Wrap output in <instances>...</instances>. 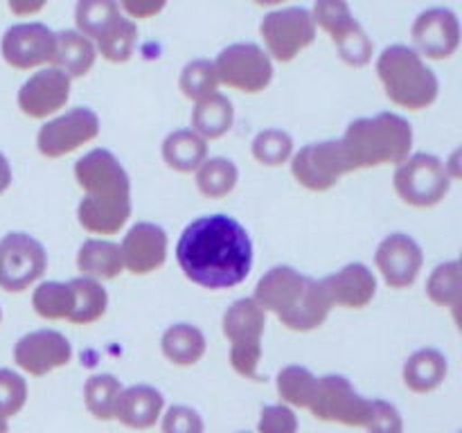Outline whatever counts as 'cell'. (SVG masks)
<instances>
[{"label":"cell","instance_id":"11","mask_svg":"<svg viewBox=\"0 0 462 433\" xmlns=\"http://www.w3.org/2000/svg\"><path fill=\"white\" fill-rule=\"evenodd\" d=\"M307 409L316 419L346 427H365L370 418V400L359 395L343 374H325L316 379L314 397Z\"/></svg>","mask_w":462,"mask_h":433},{"label":"cell","instance_id":"29","mask_svg":"<svg viewBox=\"0 0 462 433\" xmlns=\"http://www.w3.org/2000/svg\"><path fill=\"white\" fill-rule=\"evenodd\" d=\"M194 104L197 106L192 108V131H197L203 140H219L233 129V102L219 90Z\"/></svg>","mask_w":462,"mask_h":433},{"label":"cell","instance_id":"16","mask_svg":"<svg viewBox=\"0 0 462 433\" xmlns=\"http://www.w3.org/2000/svg\"><path fill=\"white\" fill-rule=\"evenodd\" d=\"M374 264L383 282L391 289H409L420 278L424 266V253L420 244L406 233H393L383 239L374 253Z\"/></svg>","mask_w":462,"mask_h":433},{"label":"cell","instance_id":"34","mask_svg":"<svg viewBox=\"0 0 462 433\" xmlns=\"http://www.w3.org/2000/svg\"><path fill=\"white\" fill-rule=\"evenodd\" d=\"M120 16L117 0H77L75 25L86 39L97 41V36Z\"/></svg>","mask_w":462,"mask_h":433},{"label":"cell","instance_id":"49","mask_svg":"<svg viewBox=\"0 0 462 433\" xmlns=\"http://www.w3.org/2000/svg\"><path fill=\"white\" fill-rule=\"evenodd\" d=\"M0 320H3V311H0Z\"/></svg>","mask_w":462,"mask_h":433},{"label":"cell","instance_id":"19","mask_svg":"<svg viewBox=\"0 0 462 433\" xmlns=\"http://www.w3.org/2000/svg\"><path fill=\"white\" fill-rule=\"evenodd\" d=\"M70 84L72 79L61 70L52 66L43 68L21 86L16 97L18 108L32 120H45L66 106L70 99Z\"/></svg>","mask_w":462,"mask_h":433},{"label":"cell","instance_id":"12","mask_svg":"<svg viewBox=\"0 0 462 433\" xmlns=\"http://www.w3.org/2000/svg\"><path fill=\"white\" fill-rule=\"evenodd\" d=\"M260 34L271 57L289 63L314 43L316 23L302 7L278 9L266 14L264 21L260 23Z\"/></svg>","mask_w":462,"mask_h":433},{"label":"cell","instance_id":"22","mask_svg":"<svg viewBox=\"0 0 462 433\" xmlns=\"http://www.w3.org/2000/svg\"><path fill=\"white\" fill-rule=\"evenodd\" d=\"M162 406H165V397L153 386L140 383V386L122 388L116 401V410H113V419L135 428V431H147L162 415Z\"/></svg>","mask_w":462,"mask_h":433},{"label":"cell","instance_id":"2","mask_svg":"<svg viewBox=\"0 0 462 433\" xmlns=\"http://www.w3.org/2000/svg\"><path fill=\"white\" fill-rule=\"evenodd\" d=\"M257 305L280 318L291 332H314L328 320L332 305L320 280L293 266H273L255 284Z\"/></svg>","mask_w":462,"mask_h":433},{"label":"cell","instance_id":"8","mask_svg":"<svg viewBox=\"0 0 462 433\" xmlns=\"http://www.w3.org/2000/svg\"><path fill=\"white\" fill-rule=\"evenodd\" d=\"M48 269L45 246L27 233H9L0 239V289L23 293L39 282Z\"/></svg>","mask_w":462,"mask_h":433},{"label":"cell","instance_id":"27","mask_svg":"<svg viewBox=\"0 0 462 433\" xmlns=\"http://www.w3.org/2000/svg\"><path fill=\"white\" fill-rule=\"evenodd\" d=\"M208 158V140L192 129H176L162 140V161L179 174H192Z\"/></svg>","mask_w":462,"mask_h":433},{"label":"cell","instance_id":"45","mask_svg":"<svg viewBox=\"0 0 462 433\" xmlns=\"http://www.w3.org/2000/svg\"><path fill=\"white\" fill-rule=\"evenodd\" d=\"M48 5V0H7V7L16 16H34Z\"/></svg>","mask_w":462,"mask_h":433},{"label":"cell","instance_id":"30","mask_svg":"<svg viewBox=\"0 0 462 433\" xmlns=\"http://www.w3.org/2000/svg\"><path fill=\"white\" fill-rule=\"evenodd\" d=\"M70 287V314L68 320L75 325H90L106 314L108 293L102 282L93 278H75L68 282Z\"/></svg>","mask_w":462,"mask_h":433},{"label":"cell","instance_id":"7","mask_svg":"<svg viewBox=\"0 0 462 433\" xmlns=\"http://www.w3.org/2000/svg\"><path fill=\"white\" fill-rule=\"evenodd\" d=\"M310 14L316 27L328 32L347 66H368L374 45L346 0H316Z\"/></svg>","mask_w":462,"mask_h":433},{"label":"cell","instance_id":"3","mask_svg":"<svg viewBox=\"0 0 462 433\" xmlns=\"http://www.w3.org/2000/svg\"><path fill=\"white\" fill-rule=\"evenodd\" d=\"M341 147L352 171L400 165L413 149V126L391 111L350 122L341 138Z\"/></svg>","mask_w":462,"mask_h":433},{"label":"cell","instance_id":"5","mask_svg":"<svg viewBox=\"0 0 462 433\" xmlns=\"http://www.w3.org/2000/svg\"><path fill=\"white\" fill-rule=\"evenodd\" d=\"M266 329V311L255 298H239L226 309L221 332L230 343V365L242 377L260 382L262 336Z\"/></svg>","mask_w":462,"mask_h":433},{"label":"cell","instance_id":"43","mask_svg":"<svg viewBox=\"0 0 462 433\" xmlns=\"http://www.w3.org/2000/svg\"><path fill=\"white\" fill-rule=\"evenodd\" d=\"M201 415L189 406H171L162 415V433H203Z\"/></svg>","mask_w":462,"mask_h":433},{"label":"cell","instance_id":"31","mask_svg":"<svg viewBox=\"0 0 462 433\" xmlns=\"http://www.w3.org/2000/svg\"><path fill=\"white\" fill-rule=\"evenodd\" d=\"M239 170L230 158H206L197 170V188L203 197L221 201L237 188Z\"/></svg>","mask_w":462,"mask_h":433},{"label":"cell","instance_id":"32","mask_svg":"<svg viewBox=\"0 0 462 433\" xmlns=\"http://www.w3.org/2000/svg\"><path fill=\"white\" fill-rule=\"evenodd\" d=\"M138 43V27L129 16H117L95 41V50L111 63H125L134 57Z\"/></svg>","mask_w":462,"mask_h":433},{"label":"cell","instance_id":"25","mask_svg":"<svg viewBox=\"0 0 462 433\" xmlns=\"http://www.w3.org/2000/svg\"><path fill=\"white\" fill-rule=\"evenodd\" d=\"M447 374H449L447 356L436 347H424V350L411 355L409 361L404 364V370H402L406 388L418 392V395H427V392L440 388L445 383Z\"/></svg>","mask_w":462,"mask_h":433},{"label":"cell","instance_id":"28","mask_svg":"<svg viewBox=\"0 0 462 433\" xmlns=\"http://www.w3.org/2000/svg\"><path fill=\"white\" fill-rule=\"evenodd\" d=\"M161 350L167 361L174 365H188L199 364L208 350L206 334L189 323H176L162 332L161 336Z\"/></svg>","mask_w":462,"mask_h":433},{"label":"cell","instance_id":"21","mask_svg":"<svg viewBox=\"0 0 462 433\" xmlns=\"http://www.w3.org/2000/svg\"><path fill=\"white\" fill-rule=\"evenodd\" d=\"M332 307L364 309L377 296V278L361 262H352L320 280Z\"/></svg>","mask_w":462,"mask_h":433},{"label":"cell","instance_id":"40","mask_svg":"<svg viewBox=\"0 0 462 433\" xmlns=\"http://www.w3.org/2000/svg\"><path fill=\"white\" fill-rule=\"evenodd\" d=\"M27 401V382L9 368H0V415L14 418Z\"/></svg>","mask_w":462,"mask_h":433},{"label":"cell","instance_id":"39","mask_svg":"<svg viewBox=\"0 0 462 433\" xmlns=\"http://www.w3.org/2000/svg\"><path fill=\"white\" fill-rule=\"evenodd\" d=\"M70 300L68 282H41L32 293V307L45 320H68Z\"/></svg>","mask_w":462,"mask_h":433},{"label":"cell","instance_id":"42","mask_svg":"<svg viewBox=\"0 0 462 433\" xmlns=\"http://www.w3.org/2000/svg\"><path fill=\"white\" fill-rule=\"evenodd\" d=\"M257 433H298V415L289 404H273L262 409Z\"/></svg>","mask_w":462,"mask_h":433},{"label":"cell","instance_id":"15","mask_svg":"<svg viewBox=\"0 0 462 433\" xmlns=\"http://www.w3.org/2000/svg\"><path fill=\"white\" fill-rule=\"evenodd\" d=\"M14 361L32 377H43L72 361V345L57 329H36L18 338Z\"/></svg>","mask_w":462,"mask_h":433},{"label":"cell","instance_id":"24","mask_svg":"<svg viewBox=\"0 0 462 433\" xmlns=\"http://www.w3.org/2000/svg\"><path fill=\"white\" fill-rule=\"evenodd\" d=\"M95 59H97V50H95L93 41L86 39L77 30H66L57 34L54 57L50 66L61 70L70 79H79L93 70Z\"/></svg>","mask_w":462,"mask_h":433},{"label":"cell","instance_id":"26","mask_svg":"<svg viewBox=\"0 0 462 433\" xmlns=\"http://www.w3.org/2000/svg\"><path fill=\"white\" fill-rule=\"evenodd\" d=\"M77 269L84 278H93L97 282L104 280H116L125 271L120 244L111 239H88L81 244L77 253Z\"/></svg>","mask_w":462,"mask_h":433},{"label":"cell","instance_id":"17","mask_svg":"<svg viewBox=\"0 0 462 433\" xmlns=\"http://www.w3.org/2000/svg\"><path fill=\"white\" fill-rule=\"evenodd\" d=\"M413 36L415 52L420 57L436 59H449L458 52L460 48V23L451 9L433 7L420 14L413 23Z\"/></svg>","mask_w":462,"mask_h":433},{"label":"cell","instance_id":"44","mask_svg":"<svg viewBox=\"0 0 462 433\" xmlns=\"http://www.w3.org/2000/svg\"><path fill=\"white\" fill-rule=\"evenodd\" d=\"M167 0H120V7L125 9L131 21H149L156 18L165 9Z\"/></svg>","mask_w":462,"mask_h":433},{"label":"cell","instance_id":"33","mask_svg":"<svg viewBox=\"0 0 462 433\" xmlns=\"http://www.w3.org/2000/svg\"><path fill=\"white\" fill-rule=\"evenodd\" d=\"M427 296L433 305L447 307V309H458L462 300L460 291V262L451 260L445 264H438L427 280Z\"/></svg>","mask_w":462,"mask_h":433},{"label":"cell","instance_id":"38","mask_svg":"<svg viewBox=\"0 0 462 433\" xmlns=\"http://www.w3.org/2000/svg\"><path fill=\"white\" fill-rule=\"evenodd\" d=\"M253 158L264 167H280L291 161L293 138L282 129H264L253 140Z\"/></svg>","mask_w":462,"mask_h":433},{"label":"cell","instance_id":"47","mask_svg":"<svg viewBox=\"0 0 462 433\" xmlns=\"http://www.w3.org/2000/svg\"><path fill=\"white\" fill-rule=\"evenodd\" d=\"M255 3L262 5V7H275V5H282L287 0H255Z\"/></svg>","mask_w":462,"mask_h":433},{"label":"cell","instance_id":"20","mask_svg":"<svg viewBox=\"0 0 462 433\" xmlns=\"http://www.w3.org/2000/svg\"><path fill=\"white\" fill-rule=\"evenodd\" d=\"M167 233L156 224L140 221L126 230L120 244L125 271L134 275H149L161 269L167 260Z\"/></svg>","mask_w":462,"mask_h":433},{"label":"cell","instance_id":"41","mask_svg":"<svg viewBox=\"0 0 462 433\" xmlns=\"http://www.w3.org/2000/svg\"><path fill=\"white\" fill-rule=\"evenodd\" d=\"M364 428L368 433H404V419L391 401L370 400V418Z\"/></svg>","mask_w":462,"mask_h":433},{"label":"cell","instance_id":"6","mask_svg":"<svg viewBox=\"0 0 462 433\" xmlns=\"http://www.w3.org/2000/svg\"><path fill=\"white\" fill-rule=\"evenodd\" d=\"M393 185L406 206L433 207L449 194L451 174L433 153H413L397 165Z\"/></svg>","mask_w":462,"mask_h":433},{"label":"cell","instance_id":"23","mask_svg":"<svg viewBox=\"0 0 462 433\" xmlns=\"http://www.w3.org/2000/svg\"><path fill=\"white\" fill-rule=\"evenodd\" d=\"M131 216V197H84L77 206V221L90 235H116Z\"/></svg>","mask_w":462,"mask_h":433},{"label":"cell","instance_id":"46","mask_svg":"<svg viewBox=\"0 0 462 433\" xmlns=\"http://www.w3.org/2000/svg\"><path fill=\"white\" fill-rule=\"evenodd\" d=\"M12 180H14L12 165H9V161L5 158V153H0V197L7 192L9 185H12Z\"/></svg>","mask_w":462,"mask_h":433},{"label":"cell","instance_id":"14","mask_svg":"<svg viewBox=\"0 0 462 433\" xmlns=\"http://www.w3.org/2000/svg\"><path fill=\"white\" fill-rule=\"evenodd\" d=\"M57 34L43 23H21L12 25L3 34L0 52L7 66L16 70H32V68L52 63Z\"/></svg>","mask_w":462,"mask_h":433},{"label":"cell","instance_id":"1","mask_svg":"<svg viewBox=\"0 0 462 433\" xmlns=\"http://www.w3.org/2000/svg\"><path fill=\"white\" fill-rule=\"evenodd\" d=\"M176 262L185 278L199 287L233 289L251 275V235L230 215L199 216L180 233Z\"/></svg>","mask_w":462,"mask_h":433},{"label":"cell","instance_id":"13","mask_svg":"<svg viewBox=\"0 0 462 433\" xmlns=\"http://www.w3.org/2000/svg\"><path fill=\"white\" fill-rule=\"evenodd\" d=\"M99 135V117L93 108L77 106L43 124L36 135V149L45 158H63Z\"/></svg>","mask_w":462,"mask_h":433},{"label":"cell","instance_id":"10","mask_svg":"<svg viewBox=\"0 0 462 433\" xmlns=\"http://www.w3.org/2000/svg\"><path fill=\"white\" fill-rule=\"evenodd\" d=\"M291 174L298 185L310 192H328L346 174H352L350 161L341 147V140L305 144L291 156Z\"/></svg>","mask_w":462,"mask_h":433},{"label":"cell","instance_id":"37","mask_svg":"<svg viewBox=\"0 0 462 433\" xmlns=\"http://www.w3.org/2000/svg\"><path fill=\"white\" fill-rule=\"evenodd\" d=\"M219 77H217L215 61L210 59H194L188 66L180 70L179 88L183 93V97L199 102V99L208 97V95L217 93L219 90Z\"/></svg>","mask_w":462,"mask_h":433},{"label":"cell","instance_id":"9","mask_svg":"<svg viewBox=\"0 0 462 433\" xmlns=\"http://www.w3.org/2000/svg\"><path fill=\"white\" fill-rule=\"evenodd\" d=\"M215 68L219 84L246 95L262 93L273 79V61L255 43L228 45L215 59Z\"/></svg>","mask_w":462,"mask_h":433},{"label":"cell","instance_id":"18","mask_svg":"<svg viewBox=\"0 0 462 433\" xmlns=\"http://www.w3.org/2000/svg\"><path fill=\"white\" fill-rule=\"evenodd\" d=\"M75 180L86 197H131V180L108 149H93L75 162Z\"/></svg>","mask_w":462,"mask_h":433},{"label":"cell","instance_id":"35","mask_svg":"<svg viewBox=\"0 0 462 433\" xmlns=\"http://www.w3.org/2000/svg\"><path fill=\"white\" fill-rule=\"evenodd\" d=\"M122 392L120 379H116L113 374H93V377L86 382L84 386V401L88 413L95 419H113V410H116L117 395Z\"/></svg>","mask_w":462,"mask_h":433},{"label":"cell","instance_id":"4","mask_svg":"<svg viewBox=\"0 0 462 433\" xmlns=\"http://www.w3.org/2000/svg\"><path fill=\"white\" fill-rule=\"evenodd\" d=\"M377 77L386 97L409 111H424L440 93L436 72L424 63V57L406 45H391L379 54Z\"/></svg>","mask_w":462,"mask_h":433},{"label":"cell","instance_id":"36","mask_svg":"<svg viewBox=\"0 0 462 433\" xmlns=\"http://www.w3.org/2000/svg\"><path fill=\"white\" fill-rule=\"evenodd\" d=\"M316 374L302 365H287L278 373V395L282 404L296 406V409H307L316 391Z\"/></svg>","mask_w":462,"mask_h":433},{"label":"cell","instance_id":"48","mask_svg":"<svg viewBox=\"0 0 462 433\" xmlns=\"http://www.w3.org/2000/svg\"><path fill=\"white\" fill-rule=\"evenodd\" d=\"M9 431V424H7V419L3 418V415H0V433H7Z\"/></svg>","mask_w":462,"mask_h":433}]
</instances>
